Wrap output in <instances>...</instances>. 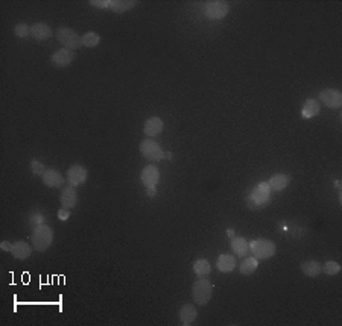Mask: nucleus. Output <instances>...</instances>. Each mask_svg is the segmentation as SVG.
<instances>
[{
	"label": "nucleus",
	"mask_w": 342,
	"mask_h": 326,
	"mask_svg": "<svg viewBox=\"0 0 342 326\" xmlns=\"http://www.w3.org/2000/svg\"><path fill=\"white\" fill-rule=\"evenodd\" d=\"M31 240H32V247L37 252H44L54 243V229L47 225H40L32 229Z\"/></svg>",
	"instance_id": "1"
},
{
	"label": "nucleus",
	"mask_w": 342,
	"mask_h": 326,
	"mask_svg": "<svg viewBox=\"0 0 342 326\" xmlns=\"http://www.w3.org/2000/svg\"><path fill=\"white\" fill-rule=\"evenodd\" d=\"M271 200V188L268 182H260L247 197V203L251 209H260Z\"/></svg>",
	"instance_id": "2"
},
{
	"label": "nucleus",
	"mask_w": 342,
	"mask_h": 326,
	"mask_svg": "<svg viewBox=\"0 0 342 326\" xmlns=\"http://www.w3.org/2000/svg\"><path fill=\"white\" fill-rule=\"evenodd\" d=\"M213 296V285L209 279L200 278L193 287H192V297L197 302V305H207Z\"/></svg>",
	"instance_id": "3"
},
{
	"label": "nucleus",
	"mask_w": 342,
	"mask_h": 326,
	"mask_svg": "<svg viewBox=\"0 0 342 326\" xmlns=\"http://www.w3.org/2000/svg\"><path fill=\"white\" fill-rule=\"evenodd\" d=\"M250 252L254 255V258L257 259H266V258H271L275 255L277 252V246L274 241L271 240H263V238H259V240H251L250 243Z\"/></svg>",
	"instance_id": "4"
},
{
	"label": "nucleus",
	"mask_w": 342,
	"mask_h": 326,
	"mask_svg": "<svg viewBox=\"0 0 342 326\" xmlns=\"http://www.w3.org/2000/svg\"><path fill=\"white\" fill-rule=\"evenodd\" d=\"M55 35L58 43H61L64 49L76 50L82 46V37L70 28H60Z\"/></svg>",
	"instance_id": "5"
},
{
	"label": "nucleus",
	"mask_w": 342,
	"mask_h": 326,
	"mask_svg": "<svg viewBox=\"0 0 342 326\" xmlns=\"http://www.w3.org/2000/svg\"><path fill=\"white\" fill-rule=\"evenodd\" d=\"M140 152L143 155V158H146L151 162H160L164 158V152L161 149V146L154 141V140H143L140 143Z\"/></svg>",
	"instance_id": "6"
},
{
	"label": "nucleus",
	"mask_w": 342,
	"mask_h": 326,
	"mask_svg": "<svg viewBox=\"0 0 342 326\" xmlns=\"http://www.w3.org/2000/svg\"><path fill=\"white\" fill-rule=\"evenodd\" d=\"M204 13L210 20H222L230 13V7L227 2H222V0H212V2L206 4Z\"/></svg>",
	"instance_id": "7"
},
{
	"label": "nucleus",
	"mask_w": 342,
	"mask_h": 326,
	"mask_svg": "<svg viewBox=\"0 0 342 326\" xmlns=\"http://www.w3.org/2000/svg\"><path fill=\"white\" fill-rule=\"evenodd\" d=\"M319 103H324L328 108L337 110L342 106V93L336 88H325L319 93Z\"/></svg>",
	"instance_id": "8"
},
{
	"label": "nucleus",
	"mask_w": 342,
	"mask_h": 326,
	"mask_svg": "<svg viewBox=\"0 0 342 326\" xmlns=\"http://www.w3.org/2000/svg\"><path fill=\"white\" fill-rule=\"evenodd\" d=\"M87 178H88L87 169H84L79 164L70 166L69 170H67V173H66V179L70 184V187H79V185H82L87 181Z\"/></svg>",
	"instance_id": "9"
},
{
	"label": "nucleus",
	"mask_w": 342,
	"mask_h": 326,
	"mask_svg": "<svg viewBox=\"0 0 342 326\" xmlns=\"http://www.w3.org/2000/svg\"><path fill=\"white\" fill-rule=\"evenodd\" d=\"M75 60V52L69 50V49H60L57 50L52 57H51V63L57 67V69H64L67 66H70Z\"/></svg>",
	"instance_id": "10"
},
{
	"label": "nucleus",
	"mask_w": 342,
	"mask_h": 326,
	"mask_svg": "<svg viewBox=\"0 0 342 326\" xmlns=\"http://www.w3.org/2000/svg\"><path fill=\"white\" fill-rule=\"evenodd\" d=\"M140 181L141 184L148 188V187H155L157 182L160 181V172L155 166H146L141 173H140Z\"/></svg>",
	"instance_id": "11"
},
{
	"label": "nucleus",
	"mask_w": 342,
	"mask_h": 326,
	"mask_svg": "<svg viewBox=\"0 0 342 326\" xmlns=\"http://www.w3.org/2000/svg\"><path fill=\"white\" fill-rule=\"evenodd\" d=\"M163 129H164V123L160 117H151L143 125V132L146 137H157L163 132Z\"/></svg>",
	"instance_id": "12"
},
{
	"label": "nucleus",
	"mask_w": 342,
	"mask_h": 326,
	"mask_svg": "<svg viewBox=\"0 0 342 326\" xmlns=\"http://www.w3.org/2000/svg\"><path fill=\"white\" fill-rule=\"evenodd\" d=\"M197 315H198V311H197V306L192 305V303H186L180 308L178 311V317H180V323L183 326H189L192 324L195 320H197Z\"/></svg>",
	"instance_id": "13"
},
{
	"label": "nucleus",
	"mask_w": 342,
	"mask_h": 326,
	"mask_svg": "<svg viewBox=\"0 0 342 326\" xmlns=\"http://www.w3.org/2000/svg\"><path fill=\"white\" fill-rule=\"evenodd\" d=\"M41 178H43L44 185H47V187H51V188H61L63 184H64L63 175H61L58 170H55V169H47Z\"/></svg>",
	"instance_id": "14"
},
{
	"label": "nucleus",
	"mask_w": 342,
	"mask_h": 326,
	"mask_svg": "<svg viewBox=\"0 0 342 326\" xmlns=\"http://www.w3.org/2000/svg\"><path fill=\"white\" fill-rule=\"evenodd\" d=\"M31 35L37 41H47L52 37V29L46 23H35L31 26Z\"/></svg>",
	"instance_id": "15"
},
{
	"label": "nucleus",
	"mask_w": 342,
	"mask_h": 326,
	"mask_svg": "<svg viewBox=\"0 0 342 326\" xmlns=\"http://www.w3.org/2000/svg\"><path fill=\"white\" fill-rule=\"evenodd\" d=\"M32 250H34V247L31 244H28L26 241L20 240V241H16L13 244L11 253L14 255L16 259H26V258H29L32 255Z\"/></svg>",
	"instance_id": "16"
},
{
	"label": "nucleus",
	"mask_w": 342,
	"mask_h": 326,
	"mask_svg": "<svg viewBox=\"0 0 342 326\" xmlns=\"http://www.w3.org/2000/svg\"><path fill=\"white\" fill-rule=\"evenodd\" d=\"M290 182V176L289 175H284V173H277L274 175L269 181H268V185L271 188V191H283L287 188Z\"/></svg>",
	"instance_id": "17"
},
{
	"label": "nucleus",
	"mask_w": 342,
	"mask_h": 326,
	"mask_svg": "<svg viewBox=\"0 0 342 326\" xmlns=\"http://www.w3.org/2000/svg\"><path fill=\"white\" fill-rule=\"evenodd\" d=\"M60 202H61L63 208H67V209L76 206V203H78V193H76V190H75L73 187H66V188H63Z\"/></svg>",
	"instance_id": "18"
},
{
	"label": "nucleus",
	"mask_w": 342,
	"mask_h": 326,
	"mask_svg": "<svg viewBox=\"0 0 342 326\" xmlns=\"http://www.w3.org/2000/svg\"><path fill=\"white\" fill-rule=\"evenodd\" d=\"M216 267L222 273H230L236 268V258L230 253H222L216 259Z\"/></svg>",
	"instance_id": "19"
},
{
	"label": "nucleus",
	"mask_w": 342,
	"mask_h": 326,
	"mask_svg": "<svg viewBox=\"0 0 342 326\" xmlns=\"http://www.w3.org/2000/svg\"><path fill=\"white\" fill-rule=\"evenodd\" d=\"M321 111V103L316 99H307L301 108V117L303 119H313Z\"/></svg>",
	"instance_id": "20"
},
{
	"label": "nucleus",
	"mask_w": 342,
	"mask_h": 326,
	"mask_svg": "<svg viewBox=\"0 0 342 326\" xmlns=\"http://www.w3.org/2000/svg\"><path fill=\"white\" fill-rule=\"evenodd\" d=\"M231 250L236 256L243 258L250 252V244L243 237H236L231 240Z\"/></svg>",
	"instance_id": "21"
},
{
	"label": "nucleus",
	"mask_w": 342,
	"mask_h": 326,
	"mask_svg": "<svg viewBox=\"0 0 342 326\" xmlns=\"http://www.w3.org/2000/svg\"><path fill=\"white\" fill-rule=\"evenodd\" d=\"M137 4L134 0H111L110 2V10L113 13H117V14H123L129 10H132Z\"/></svg>",
	"instance_id": "22"
},
{
	"label": "nucleus",
	"mask_w": 342,
	"mask_h": 326,
	"mask_svg": "<svg viewBox=\"0 0 342 326\" xmlns=\"http://www.w3.org/2000/svg\"><path fill=\"white\" fill-rule=\"evenodd\" d=\"M300 267H301V271L309 278H315L321 273V264L318 261H313V259L303 261Z\"/></svg>",
	"instance_id": "23"
},
{
	"label": "nucleus",
	"mask_w": 342,
	"mask_h": 326,
	"mask_svg": "<svg viewBox=\"0 0 342 326\" xmlns=\"http://www.w3.org/2000/svg\"><path fill=\"white\" fill-rule=\"evenodd\" d=\"M257 267H259V261L254 256H250V258L243 256V259L239 264V270L242 275H253L257 270Z\"/></svg>",
	"instance_id": "24"
},
{
	"label": "nucleus",
	"mask_w": 342,
	"mask_h": 326,
	"mask_svg": "<svg viewBox=\"0 0 342 326\" xmlns=\"http://www.w3.org/2000/svg\"><path fill=\"white\" fill-rule=\"evenodd\" d=\"M210 270H212V265H210V262L207 261V259H197L195 262H193V271H195V275L197 276H200V278H204V276H207L209 273H210Z\"/></svg>",
	"instance_id": "25"
},
{
	"label": "nucleus",
	"mask_w": 342,
	"mask_h": 326,
	"mask_svg": "<svg viewBox=\"0 0 342 326\" xmlns=\"http://www.w3.org/2000/svg\"><path fill=\"white\" fill-rule=\"evenodd\" d=\"M101 43V35L96 32H87L82 35V46L85 47H96Z\"/></svg>",
	"instance_id": "26"
},
{
	"label": "nucleus",
	"mask_w": 342,
	"mask_h": 326,
	"mask_svg": "<svg viewBox=\"0 0 342 326\" xmlns=\"http://www.w3.org/2000/svg\"><path fill=\"white\" fill-rule=\"evenodd\" d=\"M321 270H322L325 275L333 276V275H337V273L340 271V265H339V262H336V261H327V262L321 267Z\"/></svg>",
	"instance_id": "27"
},
{
	"label": "nucleus",
	"mask_w": 342,
	"mask_h": 326,
	"mask_svg": "<svg viewBox=\"0 0 342 326\" xmlns=\"http://www.w3.org/2000/svg\"><path fill=\"white\" fill-rule=\"evenodd\" d=\"M44 220H46V217H44V214H41V212H31L29 217H28L29 226H31L32 229L37 228V226H40V225H44Z\"/></svg>",
	"instance_id": "28"
},
{
	"label": "nucleus",
	"mask_w": 342,
	"mask_h": 326,
	"mask_svg": "<svg viewBox=\"0 0 342 326\" xmlns=\"http://www.w3.org/2000/svg\"><path fill=\"white\" fill-rule=\"evenodd\" d=\"M14 34H16V37H19V38H26L28 35H31V28H29L26 23H19V25H16V28H14Z\"/></svg>",
	"instance_id": "29"
},
{
	"label": "nucleus",
	"mask_w": 342,
	"mask_h": 326,
	"mask_svg": "<svg viewBox=\"0 0 342 326\" xmlns=\"http://www.w3.org/2000/svg\"><path fill=\"white\" fill-rule=\"evenodd\" d=\"M46 170H47V169L44 167V164H43V162H40V161H37V159L31 161V172H32L34 175H37V176H43Z\"/></svg>",
	"instance_id": "30"
},
{
	"label": "nucleus",
	"mask_w": 342,
	"mask_h": 326,
	"mask_svg": "<svg viewBox=\"0 0 342 326\" xmlns=\"http://www.w3.org/2000/svg\"><path fill=\"white\" fill-rule=\"evenodd\" d=\"M110 2L111 0H90V5L94 8L104 10V8H110Z\"/></svg>",
	"instance_id": "31"
},
{
	"label": "nucleus",
	"mask_w": 342,
	"mask_h": 326,
	"mask_svg": "<svg viewBox=\"0 0 342 326\" xmlns=\"http://www.w3.org/2000/svg\"><path fill=\"white\" fill-rule=\"evenodd\" d=\"M58 219L61 220V222H66V220H69L70 219V211L67 209V208H61L60 211H58Z\"/></svg>",
	"instance_id": "32"
},
{
	"label": "nucleus",
	"mask_w": 342,
	"mask_h": 326,
	"mask_svg": "<svg viewBox=\"0 0 342 326\" xmlns=\"http://www.w3.org/2000/svg\"><path fill=\"white\" fill-rule=\"evenodd\" d=\"M0 249H2L4 252H11L13 250V244L10 241H2V243H0Z\"/></svg>",
	"instance_id": "33"
},
{
	"label": "nucleus",
	"mask_w": 342,
	"mask_h": 326,
	"mask_svg": "<svg viewBox=\"0 0 342 326\" xmlns=\"http://www.w3.org/2000/svg\"><path fill=\"white\" fill-rule=\"evenodd\" d=\"M146 194H148V197H155V194H157L155 187H148L146 188Z\"/></svg>",
	"instance_id": "34"
},
{
	"label": "nucleus",
	"mask_w": 342,
	"mask_h": 326,
	"mask_svg": "<svg viewBox=\"0 0 342 326\" xmlns=\"http://www.w3.org/2000/svg\"><path fill=\"white\" fill-rule=\"evenodd\" d=\"M164 156H166L167 159H172V158H174V155H172V153H169V152H167V153H164Z\"/></svg>",
	"instance_id": "35"
},
{
	"label": "nucleus",
	"mask_w": 342,
	"mask_h": 326,
	"mask_svg": "<svg viewBox=\"0 0 342 326\" xmlns=\"http://www.w3.org/2000/svg\"><path fill=\"white\" fill-rule=\"evenodd\" d=\"M227 234H228V235H234V231H231V229H228V231H227Z\"/></svg>",
	"instance_id": "36"
}]
</instances>
